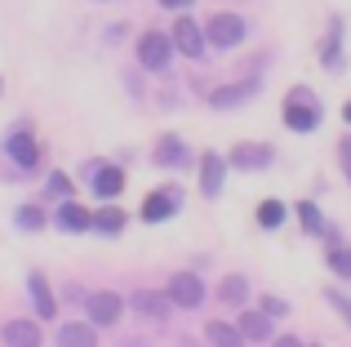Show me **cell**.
<instances>
[{
	"mask_svg": "<svg viewBox=\"0 0 351 347\" xmlns=\"http://www.w3.org/2000/svg\"><path fill=\"white\" fill-rule=\"evenodd\" d=\"M138 58H143L147 71H165L173 62V36L165 32H143V40H138Z\"/></svg>",
	"mask_w": 351,
	"mask_h": 347,
	"instance_id": "6da1fadb",
	"label": "cell"
},
{
	"mask_svg": "<svg viewBox=\"0 0 351 347\" xmlns=\"http://www.w3.org/2000/svg\"><path fill=\"white\" fill-rule=\"evenodd\" d=\"M205 40L214 45V49H232V45L245 40V18L240 14H214L205 23Z\"/></svg>",
	"mask_w": 351,
	"mask_h": 347,
	"instance_id": "7a4b0ae2",
	"label": "cell"
},
{
	"mask_svg": "<svg viewBox=\"0 0 351 347\" xmlns=\"http://www.w3.org/2000/svg\"><path fill=\"white\" fill-rule=\"evenodd\" d=\"M285 125H289V130H298V134H311L320 125V107L311 103L307 89H293V98L285 103Z\"/></svg>",
	"mask_w": 351,
	"mask_h": 347,
	"instance_id": "3957f363",
	"label": "cell"
},
{
	"mask_svg": "<svg viewBox=\"0 0 351 347\" xmlns=\"http://www.w3.org/2000/svg\"><path fill=\"white\" fill-rule=\"evenodd\" d=\"M85 312L89 325H116L120 312H125V298L112 294V289H94V294H85Z\"/></svg>",
	"mask_w": 351,
	"mask_h": 347,
	"instance_id": "277c9868",
	"label": "cell"
},
{
	"mask_svg": "<svg viewBox=\"0 0 351 347\" xmlns=\"http://www.w3.org/2000/svg\"><path fill=\"white\" fill-rule=\"evenodd\" d=\"M205 45H209L205 40V27H200L196 18L182 14L178 23H173V49H182L187 58H200V53H205Z\"/></svg>",
	"mask_w": 351,
	"mask_h": 347,
	"instance_id": "5b68a950",
	"label": "cell"
},
{
	"mask_svg": "<svg viewBox=\"0 0 351 347\" xmlns=\"http://www.w3.org/2000/svg\"><path fill=\"white\" fill-rule=\"evenodd\" d=\"M169 303L173 307H200V298H205V285H200V276H191V272H178V276H169Z\"/></svg>",
	"mask_w": 351,
	"mask_h": 347,
	"instance_id": "8992f818",
	"label": "cell"
},
{
	"mask_svg": "<svg viewBox=\"0 0 351 347\" xmlns=\"http://www.w3.org/2000/svg\"><path fill=\"white\" fill-rule=\"evenodd\" d=\"M187 160H191V147L178 134H165V139L156 143V165L160 169H187Z\"/></svg>",
	"mask_w": 351,
	"mask_h": 347,
	"instance_id": "52a82bcc",
	"label": "cell"
},
{
	"mask_svg": "<svg viewBox=\"0 0 351 347\" xmlns=\"http://www.w3.org/2000/svg\"><path fill=\"white\" fill-rule=\"evenodd\" d=\"M5 152H9V156H14L23 169H36V165H40V143H36L27 130H14V134H9V139H5Z\"/></svg>",
	"mask_w": 351,
	"mask_h": 347,
	"instance_id": "ba28073f",
	"label": "cell"
},
{
	"mask_svg": "<svg viewBox=\"0 0 351 347\" xmlns=\"http://www.w3.org/2000/svg\"><path fill=\"white\" fill-rule=\"evenodd\" d=\"M223 182H227V160L218 156V152H205V156H200V191L214 200L218 191H223Z\"/></svg>",
	"mask_w": 351,
	"mask_h": 347,
	"instance_id": "9c48e42d",
	"label": "cell"
},
{
	"mask_svg": "<svg viewBox=\"0 0 351 347\" xmlns=\"http://www.w3.org/2000/svg\"><path fill=\"white\" fill-rule=\"evenodd\" d=\"M271 160H276V152L267 147V143H240L227 165H236V169H267Z\"/></svg>",
	"mask_w": 351,
	"mask_h": 347,
	"instance_id": "30bf717a",
	"label": "cell"
},
{
	"mask_svg": "<svg viewBox=\"0 0 351 347\" xmlns=\"http://www.w3.org/2000/svg\"><path fill=\"white\" fill-rule=\"evenodd\" d=\"M178 214V196L173 191H152V196L143 200V218L147 223H165V218Z\"/></svg>",
	"mask_w": 351,
	"mask_h": 347,
	"instance_id": "8fae6325",
	"label": "cell"
},
{
	"mask_svg": "<svg viewBox=\"0 0 351 347\" xmlns=\"http://www.w3.org/2000/svg\"><path fill=\"white\" fill-rule=\"evenodd\" d=\"M58 227H62V232H85V227H94V214L71 196V200H62V205H58Z\"/></svg>",
	"mask_w": 351,
	"mask_h": 347,
	"instance_id": "7c38bea8",
	"label": "cell"
},
{
	"mask_svg": "<svg viewBox=\"0 0 351 347\" xmlns=\"http://www.w3.org/2000/svg\"><path fill=\"white\" fill-rule=\"evenodd\" d=\"M120 191H125V174H120L116 165H98V174H94V196L98 200H116Z\"/></svg>",
	"mask_w": 351,
	"mask_h": 347,
	"instance_id": "4fadbf2b",
	"label": "cell"
},
{
	"mask_svg": "<svg viewBox=\"0 0 351 347\" xmlns=\"http://www.w3.org/2000/svg\"><path fill=\"white\" fill-rule=\"evenodd\" d=\"M5 347H40V325L36 321H9L5 325Z\"/></svg>",
	"mask_w": 351,
	"mask_h": 347,
	"instance_id": "5bb4252c",
	"label": "cell"
},
{
	"mask_svg": "<svg viewBox=\"0 0 351 347\" xmlns=\"http://www.w3.org/2000/svg\"><path fill=\"white\" fill-rule=\"evenodd\" d=\"M27 289H32V303H36V312H40V321L58 312V303H53V289H49V280H45L40 272H36V276L27 280Z\"/></svg>",
	"mask_w": 351,
	"mask_h": 347,
	"instance_id": "9a60e30c",
	"label": "cell"
},
{
	"mask_svg": "<svg viewBox=\"0 0 351 347\" xmlns=\"http://www.w3.org/2000/svg\"><path fill=\"white\" fill-rule=\"evenodd\" d=\"M169 294H147V289H138L134 294V312H143V316H152V321H160V316H169Z\"/></svg>",
	"mask_w": 351,
	"mask_h": 347,
	"instance_id": "2e32d148",
	"label": "cell"
},
{
	"mask_svg": "<svg viewBox=\"0 0 351 347\" xmlns=\"http://www.w3.org/2000/svg\"><path fill=\"white\" fill-rule=\"evenodd\" d=\"M245 339H254V343H263L267 334H271V316L267 312H240V325H236Z\"/></svg>",
	"mask_w": 351,
	"mask_h": 347,
	"instance_id": "e0dca14e",
	"label": "cell"
},
{
	"mask_svg": "<svg viewBox=\"0 0 351 347\" xmlns=\"http://www.w3.org/2000/svg\"><path fill=\"white\" fill-rule=\"evenodd\" d=\"M205 339L214 343V347H245V334H240L236 325H227V321H209Z\"/></svg>",
	"mask_w": 351,
	"mask_h": 347,
	"instance_id": "ac0fdd59",
	"label": "cell"
},
{
	"mask_svg": "<svg viewBox=\"0 0 351 347\" xmlns=\"http://www.w3.org/2000/svg\"><path fill=\"white\" fill-rule=\"evenodd\" d=\"M218 298H223L227 307H245L249 303V280L245 276H227L223 285H218Z\"/></svg>",
	"mask_w": 351,
	"mask_h": 347,
	"instance_id": "d6986e66",
	"label": "cell"
},
{
	"mask_svg": "<svg viewBox=\"0 0 351 347\" xmlns=\"http://www.w3.org/2000/svg\"><path fill=\"white\" fill-rule=\"evenodd\" d=\"M58 347H94V325H62Z\"/></svg>",
	"mask_w": 351,
	"mask_h": 347,
	"instance_id": "ffe728a7",
	"label": "cell"
},
{
	"mask_svg": "<svg viewBox=\"0 0 351 347\" xmlns=\"http://www.w3.org/2000/svg\"><path fill=\"white\" fill-rule=\"evenodd\" d=\"M245 98H254V85H232V89H214V98L209 103L214 107H240Z\"/></svg>",
	"mask_w": 351,
	"mask_h": 347,
	"instance_id": "44dd1931",
	"label": "cell"
},
{
	"mask_svg": "<svg viewBox=\"0 0 351 347\" xmlns=\"http://www.w3.org/2000/svg\"><path fill=\"white\" fill-rule=\"evenodd\" d=\"M120 227H125V214H120L116 205H107V209H98V214H94V232H103V236H116Z\"/></svg>",
	"mask_w": 351,
	"mask_h": 347,
	"instance_id": "7402d4cb",
	"label": "cell"
},
{
	"mask_svg": "<svg viewBox=\"0 0 351 347\" xmlns=\"http://www.w3.org/2000/svg\"><path fill=\"white\" fill-rule=\"evenodd\" d=\"M329 267H334V276L351 280V250L347 245H334V250H329Z\"/></svg>",
	"mask_w": 351,
	"mask_h": 347,
	"instance_id": "603a6c76",
	"label": "cell"
},
{
	"mask_svg": "<svg viewBox=\"0 0 351 347\" xmlns=\"http://www.w3.org/2000/svg\"><path fill=\"white\" fill-rule=\"evenodd\" d=\"M258 223L263 227H280L285 223V205L280 200H263V205H258Z\"/></svg>",
	"mask_w": 351,
	"mask_h": 347,
	"instance_id": "cb8c5ba5",
	"label": "cell"
},
{
	"mask_svg": "<svg viewBox=\"0 0 351 347\" xmlns=\"http://www.w3.org/2000/svg\"><path fill=\"white\" fill-rule=\"evenodd\" d=\"M18 227H23V232H40L45 227V209L40 205H23L18 209Z\"/></svg>",
	"mask_w": 351,
	"mask_h": 347,
	"instance_id": "d4e9b609",
	"label": "cell"
},
{
	"mask_svg": "<svg viewBox=\"0 0 351 347\" xmlns=\"http://www.w3.org/2000/svg\"><path fill=\"white\" fill-rule=\"evenodd\" d=\"M298 214H302V227H307V232H325V223H320V209L311 205V200H302Z\"/></svg>",
	"mask_w": 351,
	"mask_h": 347,
	"instance_id": "484cf974",
	"label": "cell"
},
{
	"mask_svg": "<svg viewBox=\"0 0 351 347\" xmlns=\"http://www.w3.org/2000/svg\"><path fill=\"white\" fill-rule=\"evenodd\" d=\"M263 312H267V316H289V307H285V298L267 294V298H263Z\"/></svg>",
	"mask_w": 351,
	"mask_h": 347,
	"instance_id": "4316f807",
	"label": "cell"
},
{
	"mask_svg": "<svg viewBox=\"0 0 351 347\" xmlns=\"http://www.w3.org/2000/svg\"><path fill=\"white\" fill-rule=\"evenodd\" d=\"M49 191H53V196H67V191H71L67 174H53V178H49Z\"/></svg>",
	"mask_w": 351,
	"mask_h": 347,
	"instance_id": "83f0119b",
	"label": "cell"
},
{
	"mask_svg": "<svg viewBox=\"0 0 351 347\" xmlns=\"http://www.w3.org/2000/svg\"><path fill=\"white\" fill-rule=\"evenodd\" d=\"M329 303H338V307H343V316H347V325H351V298H343L338 289H329Z\"/></svg>",
	"mask_w": 351,
	"mask_h": 347,
	"instance_id": "f1b7e54d",
	"label": "cell"
},
{
	"mask_svg": "<svg viewBox=\"0 0 351 347\" xmlns=\"http://www.w3.org/2000/svg\"><path fill=\"white\" fill-rule=\"evenodd\" d=\"M160 5H165V9H187L191 0H160Z\"/></svg>",
	"mask_w": 351,
	"mask_h": 347,
	"instance_id": "f546056e",
	"label": "cell"
},
{
	"mask_svg": "<svg viewBox=\"0 0 351 347\" xmlns=\"http://www.w3.org/2000/svg\"><path fill=\"white\" fill-rule=\"evenodd\" d=\"M276 347H302L298 339H276Z\"/></svg>",
	"mask_w": 351,
	"mask_h": 347,
	"instance_id": "4dcf8cb0",
	"label": "cell"
},
{
	"mask_svg": "<svg viewBox=\"0 0 351 347\" xmlns=\"http://www.w3.org/2000/svg\"><path fill=\"white\" fill-rule=\"evenodd\" d=\"M343 116H347V121H351V103H347V107H343Z\"/></svg>",
	"mask_w": 351,
	"mask_h": 347,
	"instance_id": "1f68e13d",
	"label": "cell"
},
{
	"mask_svg": "<svg viewBox=\"0 0 351 347\" xmlns=\"http://www.w3.org/2000/svg\"><path fill=\"white\" fill-rule=\"evenodd\" d=\"M125 347H147V343H125Z\"/></svg>",
	"mask_w": 351,
	"mask_h": 347,
	"instance_id": "d6a6232c",
	"label": "cell"
}]
</instances>
